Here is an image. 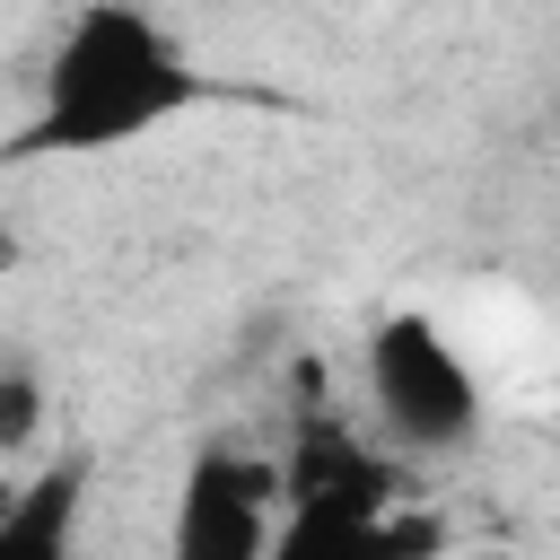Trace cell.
I'll use <instances>...</instances> for the list:
<instances>
[{"mask_svg": "<svg viewBox=\"0 0 560 560\" xmlns=\"http://www.w3.org/2000/svg\"><path fill=\"white\" fill-rule=\"evenodd\" d=\"M219 105V79L184 52V35L140 9V0H88L35 88V114L18 122V140H0L9 166L35 158H105L131 140H158L166 122Z\"/></svg>", "mask_w": 560, "mask_h": 560, "instance_id": "obj_1", "label": "cell"}, {"mask_svg": "<svg viewBox=\"0 0 560 560\" xmlns=\"http://www.w3.org/2000/svg\"><path fill=\"white\" fill-rule=\"evenodd\" d=\"M368 402L402 455H464L481 438V376L438 315L402 306L368 332Z\"/></svg>", "mask_w": 560, "mask_h": 560, "instance_id": "obj_2", "label": "cell"}, {"mask_svg": "<svg viewBox=\"0 0 560 560\" xmlns=\"http://www.w3.org/2000/svg\"><path fill=\"white\" fill-rule=\"evenodd\" d=\"M271 508L280 472L245 446H201L175 490V560H262L271 551Z\"/></svg>", "mask_w": 560, "mask_h": 560, "instance_id": "obj_3", "label": "cell"}, {"mask_svg": "<svg viewBox=\"0 0 560 560\" xmlns=\"http://www.w3.org/2000/svg\"><path fill=\"white\" fill-rule=\"evenodd\" d=\"M88 472H96L88 446H70L26 490H9L0 499V560H61L70 534H79V508H88Z\"/></svg>", "mask_w": 560, "mask_h": 560, "instance_id": "obj_4", "label": "cell"}, {"mask_svg": "<svg viewBox=\"0 0 560 560\" xmlns=\"http://www.w3.org/2000/svg\"><path fill=\"white\" fill-rule=\"evenodd\" d=\"M35 429H44V376L26 359H9L0 368V455H18Z\"/></svg>", "mask_w": 560, "mask_h": 560, "instance_id": "obj_5", "label": "cell"}, {"mask_svg": "<svg viewBox=\"0 0 560 560\" xmlns=\"http://www.w3.org/2000/svg\"><path fill=\"white\" fill-rule=\"evenodd\" d=\"M18 262H26V245H18V228H9V219H0V280H9V271H18Z\"/></svg>", "mask_w": 560, "mask_h": 560, "instance_id": "obj_6", "label": "cell"}]
</instances>
